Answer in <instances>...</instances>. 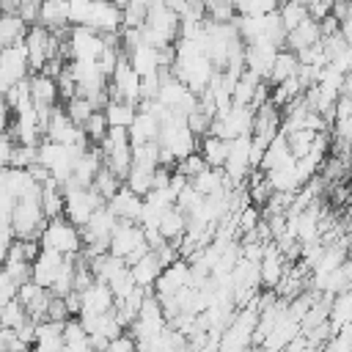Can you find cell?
<instances>
[{"mask_svg":"<svg viewBox=\"0 0 352 352\" xmlns=\"http://www.w3.org/2000/svg\"><path fill=\"white\" fill-rule=\"evenodd\" d=\"M38 245L52 248V250L66 256V253H80L82 250V236H80V228L60 214V217H52V220L44 223V228L38 234Z\"/></svg>","mask_w":352,"mask_h":352,"instance_id":"cell-1","label":"cell"},{"mask_svg":"<svg viewBox=\"0 0 352 352\" xmlns=\"http://www.w3.org/2000/svg\"><path fill=\"white\" fill-rule=\"evenodd\" d=\"M63 217L69 223H74L77 228L85 226V220L91 217V212L96 206H102L104 201L99 198V192L94 187H77V184H63Z\"/></svg>","mask_w":352,"mask_h":352,"instance_id":"cell-2","label":"cell"},{"mask_svg":"<svg viewBox=\"0 0 352 352\" xmlns=\"http://www.w3.org/2000/svg\"><path fill=\"white\" fill-rule=\"evenodd\" d=\"M11 231H14V239H38L41 228H44V214H41V206L38 201H14V209H11Z\"/></svg>","mask_w":352,"mask_h":352,"instance_id":"cell-3","label":"cell"},{"mask_svg":"<svg viewBox=\"0 0 352 352\" xmlns=\"http://www.w3.org/2000/svg\"><path fill=\"white\" fill-rule=\"evenodd\" d=\"M104 47V36L96 33L94 28L74 25L66 30V55L72 60H96Z\"/></svg>","mask_w":352,"mask_h":352,"instance_id":"cell-4","label":"cell"},{"mask_svg":"<svg viewBox=\"0 0 352 352\" xmlns=\"http://www.w3.org/2000/svg\"><path fill=\"white\" fill-rule=\"evenodd\" d=\"M107 94H113L110 99H121V102H129V104H138L140 99V77L132 72L126 55L118 58L113 74H110V82H107Z\"/></svg>","mask_w":352,"mask_h":352,"instance_id":"cell-5","label":"cell"},{"mask_svg":"<svg viewBox=\"0 0 352 352\" xmlns=\"http://www.w3.org/2000/svg\"><path fill=\"white\" fill-rule=\"evenodd\" d=\"M140 242H143V228L138 223H132V220H118L116 228L110 231L107 253L110 256H118V258H126Z\"/></svg>","mask_w":352,"mask_h":352,"instance_id":"cell-6","label":"cell"},{"mask_svg":"<svg viewBox=\"0 0 352 352\" xmlns=\"http://www.w3.org/2000/svg\"><path fill=\"white\" fill-rule=\"evenodd\" d=\"M275 55H278V47L270 44V41H264V38L245 44V52H242V58H245V72L256 74L258 80H267Z\"/></svg>","mask_w":352,"mask_h":352,"instance_id":"cell-7","label":"cell"},{"mask_svg":"<svg viewBox=\"0 0 352 352\" xmlns=\"http://www.w3.org/2000/svg\"><path fill=\"white\" fill-rule=\"evenodd\" d=\"M85 28H94L96 33H118L121 28V8L113 0H91V14Z\"/></svg>","mask_w":352,"mask_h":352,"instance_id":"cell-8","label":"cell"},{"mask_svg":"<svg viewBox=\"0 0 352 352\" xmlns=\"http://www.w3.org/2000/svg\"><path fill=\"white\" fill-rule=\"evenodd\" d=\"M60 261H63V253H58L52 248H41L38 256L30 261V280L36 286H41V289H50V283H52Z\"/></svg>","mask_w":352,"mask_h":352,"instance_id":"cell-9","label":"cell"},{"mask_svg":"<svg viewBox=\"0 0 352 352\" xmlns=\"http://www.w3.org/2000/svg\"><path fill=\"white\" fill-rule=\"evenodd\" d=\"M116 305V297L104 280H94L80 292V314H104Z\"/></svg>","mask_w":352,"mask_h":352,"instance_id":"cell-10","label":"cell"},{"mask_svg":"<svg viewBox=\"0 0 352 352\" xmlns=\"http://www.w3.org/2000/svg\"><path fill=\"white\" fill-rule=\"evenodd\" d=\"M104 206L116 214V220H132V223H138V214H140V206H143V198L140 195H135V192H129L124 184L104 201Z\"/></svg>","mask_w":352,"mask_h":352,"instance_id":"cell-11","label":"cell"},{"mask_svg":"<svg viewBox=\"0 0 352 352\" xmlns=\"http://www.w3.org/2000/svg\"><path fill=\"white\" fill-rule=\"evenodd\" d=\"M322 38V30H319V22H314V19H302L297 28H292L289 33H286V50H292V52H300V50H305V47H311V44H316Z\"/></svg>","mask_w":352,"mask_h":352,"instance_id":"cell-12","label":"cell"},{"mask_svg":"<svg viewBox=\"0 0 352 352\" xmlns=\"http://www.w3.org/2000/svg\"><path fill=\"white\" fill-rule=\"evenodd\" d=\"M126 60L132 66V72L138 77H146V74H154L160 72V58H157V47H148V44H138L126 52Z\"/></svg>","mask_w":352,"mask_h":352,"instance_id":"cell-13","label":"cell"},{"mask_svg":"<svg viewBox=\"0 0 352 352\" xmlns=\"http://www.w3.org/2000/svg\"><path fill=\"white\" fill-rule=\"evenodd\" d=\"M184 228H187V217H184V212L176 209V206H168V209L160 214V220H157L160 236H162L165 242H173V245H176V239L184 236Z\"/></svg>","mask_w":352,"mask_h":352,"instance_id":"cell-14","label":"cell"},{"mask_svg":"<svg viewBox=\"0 0 352 352\" xmlns=\"http://www.w3.org/2000/svg\"><path fill=\"white\" fill-rule=\"evenodd\" d=\"M160 270H162V264L157 261L154 250H146V253H143V256H140L135 264H129L132 280H135V286H140V289H148V286H154V280H157Z\"/></svg>","mask_w":352,"mask_h":352,"instance_id":"cell-15","label":"cell"},{"mask_svg":"<svg viewBox=\"0 0 352 352\" xmlns=\"http://www.w3.org/2000/svg\"><path fill=\"white\" fill-rule=\"evenodd\" d=\"M38 25H44L47 30H63L69 25V11H66V0H41L38 3Z\"/></svg>","mask_w":352,"mask_h":352,"instance_id":"cell-16","label":"cell"},{"mask_svg":"<svg viewBox=\"0 0 352 352\" xmlns=\"http://www.w3.org/2000/svg\"><path fill=\"white\" fill-rule=\"evenodd\" d=\"M157 132H160V121L151 116V113H143L138 110L132 124L126 126V135H129V143H148V140H157Z\"/></svg>","mask_w":352,"mask_h":352,"instance_id":"cell-17","label":"cell"},{"mask_svg":"<svg viewBox=\"0 0 352 352\" xmlns=\"http://www.w3.org/2000/svg\"><path fill=\"white\" fill-rule=\"evenodd\" d=\"M28 85H30V99H33V104H47V107H52V104L58 102V85H55L52 77L36 72L33 77H28Z\"/></svg>","mask_w":352,"mask_h":352,"instance_id":"cell-18","label":"cell"},{"mask_svg":"<svg viewBox=\"0 0 352 352\" xmlns=\"http://www.w3.org/2000/svg\"><path fill=\"white\" fill-rule=\"evenodd\" d=\"M190 187H192L198 195H212V192H217V190H228L231 184H228V179L223 176L220 168H204L201 173H195V176L190 179Z\"/></svg>","mask_w":352,"mask_h":352,"instance_id":"cell-19","label":"cell"},{"mask_svg":"<svg viewBox=\"0 0 352 352\" xmlns=\"http://www.w3.org/2000/svg\"><path fill=\"white\" fill-rule=\"evenodd\" d=\"M198 154L204 157L206 168H223L226 154H228V140L217 135H204V140L198 143Z\"/></svg>","mask_w":352,"mask_h":352,"instance_id":"cell-20","label":"cell"},{"mask_svg":"<svg viewBox=\"0 0 352 352\" xmlns=\"http://www.w3.org/2000/svg\"><path fill=\"white\" fill-rule=\"evenodd\" d=\"M102 113H104V121H107V126H118V129H126L129 124H132V118H135V104H129V102H121V99H107L104 102V107H102Z\"/></svg>","mask_w":352,"mask_h":352,"instance_id":"cell-21","label":"cell"},{"mask_svg":"<svg viewBox=\"0 0 352 352\" xmlns=\"http://www.w3.org/2000/svg\"><path fill=\"white\" fill-rule=\"evenodd\" d=\"M28 33V22H22L14 11H0V50L22 41Z\"/></svg>","mask_w":352,"mask_h":352,"instance_id":"cell-22","label":"cell"},{"mask_svg":"<svg viewBox=\"0 0 352 352\" xmlns=\"http://www.w3.org/2000/svg\"><path fill=\"white\" fill-rule=\"evenodd\" d=\"M289 160H294V157H292V151H289V146H286V138L278 132V135L267 143V148H264V154H261V162H258V170H270V168L283 165V162H289Z\"/></svg>","mask_w":352,"mask_h":352,"instance_id":"cell-23","label":"cell"},{"mask_svg":"<svg viewBox=\"0 0 352 352\" xmlns=\"http://www.w3.org/2000/svg\"><path fill=\"white\" fill-rule=\"evenodd\" d=\"M297 55L292 52V50H278V55H275V60H272V66H270V74H267V80L264 82H270V85H275V82H280V80H286V77H292L294 72H297Z\"/></svg>","mask_w":352,"mask_h":352,"instance_id":"cell-24","label":"cell"},{"mask_svg":"<svg viewBox=\"0 0 352 352\" xmlns=\"http://www.w3.org/2000/svg\"><path fill=\"white\" fill-rule=\"evenodd\" d=\"M258 82H261V80H258L256 74H250V72L242 69V74L236 77V82H234V88H231V102H234V104H250L253 91H256Z\"/></svg>","mask_w":352,"mask_h":352,"instance_id":"cell-25","label":"cell"},{"mask_svg":"<svg viewBox=\"0 0 352 352\" xmlns=\"http://www.w3.org/2000/svg\"><path fill=\"white\" fill-rule=\"evenodd\" d=\"M151 173L154 170H146V168H138V165H129V170H126V176H124V187L129 190V192H135V195H146L148 190H151Z\"/></svg>","mask_w":352,"mask_h":352,"instance_id":"cell-26","label":"cell"},{"mask_svg":"<svg viewBox=\"0 0 352 352\" xmlns=\"http://www.w3.org/2000/svg\"><path fill=\"white\" fill-rule=\"evenodd\" d=\"M278 16H280V25H283V30L289 33L292 28H297L308 14H305V6L302 3H294V0H283V3H278Z\"/></svg>","mask_w":352,"mask_h":352,"instance_id":"cell-27","label":"cell"},{"mask_svg":"<svg viewBox=\"0 0 352 352\" xmlns=\"http://www.w3.org/2000/svg\"><path fill=\"white\" fill-rule=\"evenodd\" d=\"M91 187L99 192V198L102 201H107L118 187H121V179L107 168V165H102L99 170H96V176H94V182H91Z\"/></svg>","mask_w":352,"mask_h":352,"instance_id":"cell-28","label":"cell"},{"mask_svg":"<svg viewBox=\"0 0 352 352\" xmlns=\"http://www.w3.org/2000/svg\"><path fill=\"white\" fill-rule=\"evenodd\" d=\"M283 138H286V146H289L292 157L297 160V157H302V154L311 151V143H314L316 132H314V129H294V132H289V135H283Z\"/></svg>","mask_w":352,"mask_h":352,"instance_id":"cell-29","label":"cell"},{"mask_svg":"<svg viewBox=\"0 0 352 352\" xmlns=\"http://www.w3.org/2000/svg\"><path fill=\"white\" fill-rule=\"evenodd\" d=\"M25 322H28V314H25V308L16 302V297L8 300V302L0 308V327H6V330H16V327L25 324Z\"/></svg>","mask_w":352,"mask_h":352,"instance_id":"cell-30","label":"cell"},{"mask_svg":"<svg viewBox=\"0 0 352 352\" xmlns=\"http://www.w3.org/2000/svg\"><path fill=\"white\" fill-rule=\"evenodd\" d=\"M107 286H110V292H113V297H116V300H124V297H126V294L135 289V280H132L129 267L124 264V267H121L116 275H110V278H107Z\"/></svg>","mask_w":352,"mask_h":352,"instance_id":"cell-31","label":"cell"},{"mask_svg":"<svg viewBox=\"0 0 352 352\" xmlns=\"http://www.w3.org/2000/svg\"><path fill=\"white\" fill-rule=\"evenodd\" d=\"M94 110H96V107H94L85 96H72V99L66 102V116H69L72 124H77V126H82Z\"/></svg>","mask_w":352,"mask_h":352,"instance_id":"cell-32","label":"cell"},{"mask_svg":"<svg viewBox=\"0 0 352 352\" xmlns=\"http://www.w3.org/2000/svg\"><path fill=\"white\" fill-rule=\"evenodd\" d=\"M107 129H110V126H107V121H104V113H102V110H94V113L88 116V121L82 124L85 138H88L94 146H96V143H99V140L107 135Z\"/></svg>","mask_w":352,"mask_h":352,"instance_id":"cell-33","label":"cell"},{"mask_svg":"<svg viewBox=\"0 0 352 352\" xmlns=\"http://www.w3.org/2000/svg\"><path fill=\"white\" fill-rule=\"evenodd\" d=\"M236 14H267L278 8V0H231Z\"/></svg>","mask_w":352,"mask_h":352,"instance_id":"cell-34","label":"cell"},{"mask_svg":"<svg viewBox=\"0 0 352 352\" xmlns=\"http://www.w3.org/2000/svg\"><path fill=\"white\" fill-rule=\"evenodd\" d=\"M204 168H206L204 157H201L198 151H192V154H187V157L176 160V168H173V170H179V173H184L187 179H192V176H195V173H201Z\"/></svg>","mask_w":352,"mask_h":352,"instance_id":"cell-35","label":"cell"},{"mask_svg":"<svg viewBox=\"0 0 352 352\" xmlns=\"http://www.w3.org/2000/svg\"><path fill=\"white\" fill-rule=\"evenodd\" d=\"M36 162V146H22V143H14L11 148V168H28Z\"/></svg>","mask_w":352,"mask_h":352,"instance_id":"cell-36","label":"cell"},{"mask_svg":"<svg viewBox=\"0 0 352 352\" xmlns=\"http://www.w3.org/2000/svg\"><path fill=\"white\" fill-rule=\"evenodd\" d=\"M44 319H50V322H66V319H69V311H66L63 297L50 294V300H47V311H44Z\"/></svg>","mask_w":352,"mask_h":352,"instance_id":"cell-37","label":"cell"},{"mask_svg":"<svg viewBox=\"0 0 352 352\" xmlns=\"http://www.w3.org/2000/svg\"><path fill=\"white\" fill-rule=\"evenodd\" d=\"M104 352H138V349H135V341H132V336L121 333V336H116V338H110V341H107Z\"/></svg>","mask_w":352,"mask_h":352,"instance_id":"cell-38","label":"cell"},{"mask_svg":"<svg viewBox=\"0 0 352 352\" xmlns=\"http://www.w3.org/2000/svg\"><path fill=\"white\" fill-rule=\"evenodd\" d=\"M11 148H14L11 135H0V170L8 168V162H11Z\"/></svg>","mask_w":352,"mask_h":352,"instance_id":"cell-39","label":"cell"},{"mask_svg":"<svg viewBox=\"0 0 352 352\" xmlns=\"http://www.w3.org/2000/svg\"><path fill=\"white\" fill-rule=\"evenodd\" d=\"M8 104H6V96H3V91H0V132L8 126Z\"/></svg>","mask_w":352,"mask_h":352,"instance_id":"cell-40","label":"cell"},{"mask_svg":"<svg viewBox=\"0 0 352 352\" xmlns=\"http://www.w3.org/2000/svg\"><path fill=\"white\" fill-rule=\"evenodd\" d=\"M135 3H140V6H146V8H148V6L154 3V0H135Z\"/></svg>","mask_w":352,"mask_h":352,"instance_id":"cell-41","label":"cell"},{"mask_svg":"<svg viewBox=\"0 0 352 352\" xmlns=\"http://www.w3.org/2000/svg\"><path fill=\"white\" fill-rule=\"evenodd\" d=\"M204 3H209V0H204Z\"/></svg>","mask_w":352,"mask_h":352,"instance_id":"cell-42","label":"cell"},{"mask_svg":"<svg viewBox=\"0 0 352 352\" xmlns=\"http://www.w3.org/2000/svg\"><path fill=\"white\" fill-rule=\"evenodd\" d=\"M226 3H231V0H226Z\"/></svg>","mask_w":352,"mask_h":352,"instance_id":"cell-43","label":"cell"}]
</instances>
